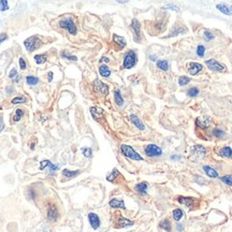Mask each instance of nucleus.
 <instances>
[{"label":"nucleus","instance_id":"obj_50","mask_svg":"<svg viewBox=\"0 0 232 232\" xmlns=\"http://www.w3.org/2000/svg\"><path fill=\"white\" fill-rule=\"evenodd\" d=\"M167 8H170V9H172V10H174V11H176V12H178V8L176 7V5H167Z\"/></svg>","mask_w":232,"mask_h":232},{"label":"nucleus","instance_id":"obj_32","mask_svg":"<svg viewBox=\"0 0 232 232\" xmlns=\"http://www.w3.org/2000/svg\"><path fill=\"white\" fill-rule=\"evenodd\" d=\"M46 55H36L35 60L37 61V64H44L46 61Z\"/></svg>","mask_w":232,"mask_h":232},{"label":"nucleus","instance_id":"obj_19","mask_svg":"<svg viewBox=\"0 0 232 232\" xmlns=\"http://www.w3.org/2000/svg\"><path fill=\"white\" fill-rule=\"evenodd\" d=\"M113 40H114V42L118 45L119 49H124V47L126 46V41H125V39H124L123 37H119V36H117V35H114Z\"/></svg>","mask_w":232,"mask_h":232},{"label":"nucleus","instance_id":"obj_13","mask_svg":"<svg viewBox=\"0 0 232 232\" xmlns=\"http://www.w3.org/2000/svg\"><path fill=\"white\" fill-rule=\"evenodd\" d=\"M197 125L201 128H208L211 125V118L208 116H200L197 118Z\"/></svg>","mask_w":232,"mask_h":232},{"label":"nucleus","instance_id":"obj_10","mask_svg":"<svg viewBox=\"0 0 232 232\" xmlns=\"http://www.w3.org/2000/svg\"><path fill=\"white\" fill-rule=\"evenodd\" d=\"M178 202L180 204L186 205L188 208H193L196 206V201L195 198H190V197H178Z\"/></svg>","mask_w":232,"mask_h":232},{"label":"nucleus","instance_id":"obj_51","mask_svg":"<svg viewBox=\"0 0 232 232\" xmlns=\"http://www.w3.org/2000/svg\"><path fill=\"white\" fill-rule=\"evenodd\" d=\"M3 128H5V124H3V121H2V117L0 116V132L3 130Z\"/></svg>","mask_w":232,"mask_h":232},{"label":"nucleus","instance_id":"obj_25","mask_svg":"<svg viewBox=\"0 0 232 232\" xmlns=\"http://www.w3.org/2000/svg\"><path fill=\"white\" fill-rule=\"evenodd\" d=\"M99 73L101 74L102 77H108L111 75V70L106 67V66H101V67L99 68Z\"/></svg>","mask_w":232,"mask_h":232},{"label":"nucleus","instance_id":"obj_36","mask_svg":"<svg viewBox=\"0 0 232 232\" xmlns=\"http://www.w3.org/2000/svg\"><path fill=\"white\" fill-rule=\"evenodd\" d=\"M186 30L183 29L182 27H178L177 29L175 30H172V31L170 32V35H169V37H175V36H177L178 33H182V32H185Z\"/></svg>","mask_w":232,"mask_h":232},{"label":"nucleus","instance_id":"obj_34","mask_svg":"<svg viewBox=\"0 0 232 232\" xmlns=\"http://www.w3.org/2000/svg\"><path fill=\"white\" fill-rule=\"evenodd\" d=\"M220 180H221V182L227 184V185L232 186V175H225V176H222Z\"/></svg>","mask_w":232,"mask_h":232},{"label":"nucleus","instance_id":"obj_21","mask_svg":"<svg viewBox=\"0 0 232 232\" xmlns=\"http://www.w3.org/2000/svg\"><path fill=\"white\" fill-rule=\"evenodd\" d=\"M203 170L205 171V173H206L210 177H217L218 176L217 171H215L214 169L208 167V165H204V167H203Z\"/></svg>","mask_w":232,"mask_h":232},{"label":"nucleus","instance_id":"obj_29","mask_svg":"<svg viewBox=\"0 0 232 232\" xmlns=\"http://www.w3.org/2000/svg\"><path fill=\"white\" fill-rule=\"evenodd\" d=\"M157 67H158L159 69L163 70V71H167V70L169 69V64L168 61H165V60H159V61L157 62Z\"/></svg>","mask_w":232,"mask_h":232},{"label":"nucleus","instance_id":"obj_14","mask_svg":"<svg viewBox=\"0 0 232 232\" xmlns=\"http://www.w3.org/2000/svg\"><path fill=\"white\" fill-rule=\"evenodd\" d=\"M201 70H202V64H197V62H191V64H189V67H188V72H189L191 75H196V74L199 73Z\"/></svg>","mask_w":232,"mask_h":232},{"label":"nucleus","instance_id":"obj_11","mask_svg":"<svg viewBox=\"0 0 232 232\" xmlns=\"http://www.w3.org/2000/svg\"><path fill=\"white\" fill-rule=\"evenodd\" d=\"M116 227L117 228H124V227H128V226H132L133 225V221L127 219V218L123 217L121 215H118L117 220H116Z\"/></svg>","mask_w":232,"mask_h":232},{"label":"nucleus","instance_id":"obj_40","mask_svg":"<svg viewBox=\"0 0 232 232\" xmlns=\"http://www.w3.org/2000/svg\"><path fill=\"white\" fill-rule=\"evenodd\" d=\"M204 52H205V49H204L203 45H199V46L197 47V55L198 56L203 57L204 56Z\"/></svg>","mask_w":232,"mask_h":232},{"label":"nucleus","instance_id":"obj_26","mask_svg":"<svg viewBox=\"0 0 232 232\" xmlns=\"http://www.w3.org/2000/svg\"><path fill=\"white\" fill-rule=\"evenodd\" d=\"M80 171H70V170H67V169H64V171H62V175L64 176H67V177H74V176H77L80 174Z\"/></svg>","mask_w":232,"mask_h":232},{"label":"nucleus","instance_id":"obj_45","mask_svg":"<svg viewBox=\"0 0 232 232\" xmlns=\"http://www.w3.org/2000/svg\"><path fill=\"white\" fill-rule=\"evenodd\" d=\"M62 57H66V58H68V59H70V60H77V56H71V55H68V54H64V52L62 53Z\"/></svg>","mask_w":232,"mask_h":232},{"label":"nucleus","instance_id":"obj_39","mask_svg":"<svg viewBox=\"0 0 232 232\" xmlns=\"http://www.w3.org/2000/svg\"><path fill=\"white\" fill-rule=\"evenodd\" d=\"M12 104H17V103H24L26 102V99L24 97H16V98L12 99Z\"/></svg>","mask_w":232,"mask_h":232},{"label":"nucleus","instance_id":"obj_6","mask_svg":"<svg viewBox=\"0 0 232 232\" xmlns=\"http://www.w3.org/2000/svg\"><path fill=\"white\" fill-rule=\"evenodd\" d=\"M58 216H59V213H58V208L55 204H51L49 205L47 208V212H46V217L49 221H56L58 219Z\"/></svg>","mask_w":232,"mask_h":232},{"label":"nucleus","instance_id":"obj_8","mask_svg":"<svg viewBox=\"0 0 232 232\" xmlns=\"http://www.w3.org/2000/svg\"><path fill=\"white\" fill-rule=\"evenodd\" d=\"M206 66L210 70L212 71H216V72H221V71H225L226 70V67L224 64H219L218 61H216L215 59H208L206 60Z\"/></svg>","mask_w":232,"mask_h":232},{"label":"nucleus","instance_id":"obj_9","mask_svg":"<svg viewBox=\"0 0 232 232\" xmlns=\"http://www.w3.org/2000/svg\"><path fill=\"white\" fill-rule=\"evenodd\" d=\"M94 87H95V90H96V92H100V94L103 95V96H106V95L109 94V87H108V85L102 83V82L99 81V80L95 81Z\"/></svg>","mask_w":232,"mask_h":232},{"label":"nucleus","instance_id":"obj_1","mask_svg":"<svg viewBox=\"0 0 232 232\" xmlns=\"http://www.w3.org/2000/svg\"><path fill=\"white\" fill-rule=\"evenodd\" d=\"M205 153H206L205 147H203L202 145H195L191 147V149H190L189 159L191 161H195V162L201 161L203 158H204Z\"/></svg>","mask_w":232,"mask_h":232},{"label":"nucleus","instance_id":"obj_31","mask_svg":"<svg viewBox=\"0 0 232 232\" xmlns=\"http://www.w3.org/2000/svg\"><path fill=\"white\" fill-rule=\"evenodd\" d=\"M217 9L218 10H220L224 14H226V15H231V11L228 9V7H226L225 5H217Z\"/></svg>","mask_w":232,"mask_h":232},{"label":"nucleus","instance_id":"obj_23","mask_svg":"<svg viewBox=\"0 0 232 232\" xmlns=\"http://www.w3.org/2000/svg\"><path fill=\"white\" fill-rule=\"evenodd\" d=\"M172 216H173V219L176 220V221H178V220H180L182 218H183L184 213H183V211L180 210V208H176V210L173 211Z\"/></svg>","mask_w":232,"mask_h":232},{"label":"nucleus","instance_id":"obj_33","mask_svg":"<svg viewBox=\"0 0 232 232\" xmlns=\"http://www.w3.org/2000/svg\"><path fill=\"white\" fill-rule=\"evenodd\" d=\"M116 176H118V171L116 170V169H114L113 172H112L110 175L106 176V180H109V182H113V180L116 178Z\"/></svg>","mask_w":232,"mask_h":232},{"label":"nucleus","instance_id":"obj_44","mask_svg":"<svg viewBox=\"0 0 232 232\" xmlns=\"http://www.w3.org/2000/svg\"><path fill=\"white\" fill-rule=\"evenodd\" d=\"M204 38H205V39H206V40H208H208H212V39H214V36H213L212 33H211V32H208V31H205V32H204Z\"/></svg>","mask_w":232,"mask_h":232},{"label":"nucleus","instance_id":"obj_30","mask_svg":"<svg viewBox=\"0 0 232 232\" xmlns=\"http://www.w3.org/2000/svg\"><path fill=\"white\" fill-rule=\"evenodd\" d=\"M26 82L28 85H37L39 83V79L36 77H26Z\"/></svg>","mask_w":232,"mask_h":232},{"label":"nucleus","instance_id":"obj_7","mask_svg":"<svg viewBox=\"0 0 232 232\" xmlns=\"http://www.w3.org/2000/svg\"><path fill=\"white\" fill-rule=\"evenodd\" d=\"M145 154L148 157H158L162 154V151L159 146L155 144H149L145 147Z\"/></svg>","mask_w":232,"mask_h":232},{"label":"nucleus","instance_id":"obj_38","mask_svg":"<svg viewBox=\"0 0 232 232\" xmlns=\"http://www.w3.org/2000/svg\"><path fill=\"white\" fill-rule=\"evenodd\" d=\"M198 94H199V89L196 88V87H193V88H190L189 90L187 92V95L189 97H196L198 96Z\"/></svg>","mask_w":232,"mask_h":232},{"label":"nucleus","instance_id":"obj_16","mask_svg":"<svg viewBox=\"0 0 232 232\" xmlns=\"http://www.w3.org/2000/svg\"><path fill=\"white\" fill-rule=\"evenodd\" d=\"M110 206L113 208H121V210H125V203L123 200H118V199H112L110 201Z\"/></svg>","mask_w":232,"mask_h":232},{"label":"nucleus","instance_id":"obj_42","mask_svg":"<svg viewBox=\"0 0 232 232\" xmlns=\"http://www.w3.org/2000/svg\"><path fill=\"white\" fill-rule=\"evenodd\" d=\"M9 9V5H8V1L5 0H1L0 1V10L1 11H5Z\"/></svg>","mask_w":232,"mask_h":232},{"label":"nucleus","instance_id":"obj_54","mask_svg":"<svg viewBox=\"0 0 232 232\" xmlns=\"http://www.w3.org/2000/svg\"><path fill=\"white\" fill-rule=\"evenodd\" d=\"M35 144L36 143H31V144H30V148H31V149H33V148H35Z\"/></svg>","mask_w":232,"mask_h":232},{"label":"nucleus","instance_id":"obj_52","mask_svg":"<svg viewBox=\"0 0 232 232\" xmlns=\"http://www.w3.org/2000/svg\"><path fill=\"white\" fill-rule=\"evenodd\" d=\"M101 61H102V62H109L110 60H109V58H106V57H102V58H101Z\"/></svg>","mask_w":232,"mask_h":232},{"label":"nucleus","instance_id":"obj_47","mask_svg":"<svg viewBox=\"0 0 232 232\" xmlns=\"http://www.w3.org/2000/svg\"><path fill=\"white\" fill-rule=\"evenodd\" d=\"M20 67L22 70H24L26 68V62H25L24 58H20Z\"/></svg>","mask_w":232,"mask_h":232},{"label":"nucleus","instance_id":"obj_15","mask_svg":"<svg viewBox=\"0 0 232 232\" xmlns=\"http://www.w3.org/2000/svg\"><path fill=\"white\" fill-rule=\"evenodd\" d=\"M90 113H92V117H94L96 121H100L104 115L103 110L100 109V108H95V106L90 109Z\"/></svg>","mask_w":232,"mask_h":232},{"label":"nucleus","instance_id":"obj_17","mask_svg":"<svg viewBox=\"0 0 232 232\" xmlns=\"http://www.w3.org/2000/svg\"><path fill=\"white\" fill-rule=\"evenodd\" d=\"M130 121H132V124H133L134 126L136 127V128H139L140 130H144L145 129V127H144V125L142 124V121L139 119V117L138 116H136V115H130Z\"/></svg>","mask_w":232,"mask_h":232},{"label":"nucleus","instance_id":"obj_43","mask_svg":"<svg viewBox=\"0 0 232 232\" xmlns=\"http://www.w3.org/2000/svg\"><path fill=\"white\" fill-rule=\"evenodd\" d=\"M49 163H51V161L49 160H43L41 161V163H40V170H44L46 167H49Z\"/></svg>","mask_w":232,"mask_h":232},{"label":"nucleus","instance_id":"obj_35","mask_svg":"<svg viewBox=\"0 0 232 232\" xmlns=\"http://www.w3.org/2000/svg\"><path fill=\"white\" fill-rule=\"evenodd\" d=\"M82 152H83V154H84L85 157H87V158H92V148H89V147H85L82 149Z\"/></svg>","mask_w":232,"mask_h":232},{"label":"nucleus","instance_id":"obj_3","mask_svg":"<svg viewBox=\"0 0 232 232\" xmlns=\"http://www.w3.org/2000/svg\"><path fill=\"white\" fill-rule=\"evenodd\" d=\"M41 44H42L41 40H40L38 37H36V36L28 38V39L24 42L25 47H26L27 51H29V52H33V51H36V49H37Z\"/></svg>","mask_w":232,"mask_h":232},{"label":"nucleus","instance_id":"obj_41","mask_svg":"<svg viewBox=\"0 0 232 232\" xmlns=\"http://www.w3.org/2000/svg\"><path fill=\"white\" fill-rule=\"evenodd\" d=\"M213 134H214L216 138H219L220 139V138H222V136H224V134H225V133H224V131L220 130V129H214V130H213Z\"/></svg>","mask_w":232,"mask_h":232},{"label":"nucleus","instance_id":"obj_37","mask_svg":"<svg viewBox=\"0 0 232 232\" xmlns=\"http://www.w3.org/2000/svg\"><path fill=\"white\" fill-rule=\"evenodd\" d=\"M189 82H190V79L188 77H180V80H178V84L184 86V85H187Z\"/></svg>","mask_w":232,"mask_h":232},{"label":"nucleus","instance_id":"obj_28","mask_svg":"<svg viewBox=\"0 0 232 232\" xmlns=\"http://www.w3.org/2000/svg\"><path fill=\"white\" fill-rule=\"evenodd\" d=\"M23 115H24V112H23V110H20V109L16 110V111H15L14 116H13V123H16V121H20V119L22 118Z\"/></svg>","mask_w":232,"mask_h":232},{"label":"nucleus","instance_id":"obj_53","mask_svg":"<svg viewBox=\"0 0 232 232\" xmlns=\"http://www.w3.org/2000/svg\"><path fill=\"white\" fill-rule=\"evenodd\" d=\"M52 77H53V73L51 72V73H49V82H51V81L53 80Z\"/></svg>","mask_w":232,"mask_h":232},{"label":"nucleus","instance_id":"obj_20","mask_svg":"<svg viewBox=\"0 0 232 232\" xmlns=\"http://www.w3.org/2000/svg\"><path fill=\"white\" fill-rule=\"evenodd\" d=\"M131 27H132V29H133L134 33H136V36L138 38H140L141 36V28H140V23L138 22V20L134 18L133 20H132V23H131Z\"/></svg>","mask_w":232,"mask_h":232},{"label":"nucleus","instance_id":"obj_48","mask_svg":"<svg viewBox=\"0 0 232 232\" xmlns=\"http://www.w3.org/2000/svg\"><path fill=\"white\" fill-rule=\"evenodd\" d=\"M16 74H17V71H16V69H12V70H11V72H10V74H9V77H10V79H12V77H14Z\"/></svg>","mask_w":232,"mask_h":232},{"label":"nucleus","instance_id":"obj_27","mask_svg":"<svg viewBox=\"0 0 232 232\" xmlns=\"http://www.w3.org/2000/svg\"><path fill=\"white\" fill-rule=\"evenodd\" d=\"M160 228H162V229H165V231L170 232V231H171V222L169 221L168 219L162 220V221L160 222Z\"/></svg>","mask_w":232,"mask_h":232},{"label":"nucleus","instance_id":"obj_24","mask_svg":"<svg viewBox=\"0 0 232 232\" xmlns=\"http://www.w3.org/2000/svg\"><path fill=\"white\" fill-rule=\"evenodd\" d=\"M114 98H115V102L117 105H123L124 104V99L121 98V92L116 89L115 92H114Z\"/></svg>","mask_w":232,"mask_h":232},{"label":"nucleus","instance_id":"obj_4","mask_svg":"<svg viewBox=\"0 0 232 232\" xmlns=\"http://www.w3.org/2000/svg\"><path fill=\"white\" fill-rule=\"evenodd\" d=\"M136 64V55L133 51H129L127 55L124 58V68L126 69H131L134 67Z\"/></svg>","mask_w":232,"mask_h":232},{"label":"nucleus","instance_id":"obj_46","mask_svg":"<svg viewBox=\"0 0 232 232\" xmlns=\"http://www.w3.org/2000/svg\"><path fill=\"white\" fill-rule=\"evenodd\" d=\"M49 168L51 169L53 172H54V171H56V170H58V169H59V165H53V163L51 162V163H49Z\"/></svg>","mask_w":232,"mask_h":232},{"label":"nucleus","instance_id":"obj_18","mask_svg":"<svg viewBox=\"0 0 232 232\" xmlns=\"http://www.w3.org/2000/svg\"><path fill=\"white\" fill-rule=\"evenodd\" d=\"M134 189H136V193H140V195H145L146 190H147V183L142 182V183L136 184V187H134Z\"/></svg>","mask_w":232,"mask_h":232},{"label":"nucleus","instance_id":"obj_55","mask_svg":"<svg viewBox=\"0 0 232 232\" xmlns=\"http://www.w3.org/2000/svg\"><path fill=\"white\" fill-rule=\"evenodd\" d=\"M177 229L178 230H182V229H183V226H180V224H178V225H177Z\"/></svg>","mask_w":232,"mask_h":232},{"label":"nucleus","instance_id":"obj_22","mask_svg":"<svg viewBox=\"0 0 232 232\" xmlns=\"http://www.w3.org/2000/svg\"><path fill=\"white\" fill-rule=\"evenodd\" d=\"M231 154H232V151L229 146H225V147H222L219 151V155L221 156V157H228V158H229V157H231Z\"/></svg>","mask_w":232,"mask_h":232},{"label":"nucleus","instance_id":"obj_2","mask_svg":"<svg viewBox=\"0 0 232 232\" xmlns=\"http://www.w3.org/2000/svg\"><path fill=\"white\" fill-rule=\"evenodd\" d=\"M121 152L123 153V155L127 158H130V159H133V160H143V158L134 151L133 148L131 147L129 145H121Z\"/></svg>","mask_w":232,"mask_h":232},{"label":"nucleus","instance_id":"obj_49","mask_svg":"<svg viewBox=\"0 0 232 232\" xmlns=\"http://www.w3.org/2000/svg\"><path fill=\"white\" fill-rule=\"evenodd\" d=\"M8 39V36H7V33H1L0 35V43H2L5 40H7Z\"/></svg>","mask_w":232,"mask_h":232},{"label":"nucleus","instance_id":"obj_5","mask_svg":"<svg viewBox=\"0 0 232 232\" xmlns=\"http://www.w3.org/2000/svg\"><path fill=\"white\" fill-rule=\"evenodd\" d=\"M59 26L61 28L67 29L68 31L71 33V35H75V33H77V27H75V25H74V23H73V20H72L71 17L60 20V22H59Z\"/></svg>","mask_w":232,"mask_h":232},{"label":"nucleus","instance_id":"obj_12","mask_svg":"<svg viewBox=\"0 0 232 232\" xmlns=\"http://www.w3.org/2000/svg\"><path fill=\"white\" fill-rule=\"evenodd\" d=\"M88 219H89V222H90V225H92V229H98L99 226H100V219H99L98 215L95 214V213H89Z\"/></svg>","mask_w":232,"mask_h":232}]
</instances>
